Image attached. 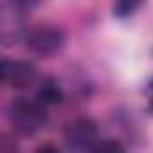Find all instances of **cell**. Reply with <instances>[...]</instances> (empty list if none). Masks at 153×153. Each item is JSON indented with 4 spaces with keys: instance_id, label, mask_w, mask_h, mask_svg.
I'll return each instance as SVG.
<instances>
[{
    "instance_id": "cell-1",
    "label": "cell",
    "mask_w": 153,
    "mask_h": 153,
    "mask_svg": "<svg viewBox=\"0 0 153 153\" xmlns=\"http://www.w3.org/2000/svg\"><path fill=\"white\" fill-rule=\"evenodd\" d=\"M47 106L38 99L16 97L7 106V119L20 135H36L47 124Z\"/></svg>"
},
{
    "instance_id": "cell-2",
    "label": "cell",
    "mask_w": 153,
    "mask_h": 153,
    "mask_svg": "<svg viewBox=\"0 0 153 153\" xmlns=\"http://www.w3.org/2000/svg\"><path fill=\"white\" fill-rule=\"evenodd\" d=\"M25 47L38 58H54L58 56L67 43V34L61 27L42 24L29 27L25 33Z\"/></svg>"
},
{
    "instance_id": "cell-3",
    "label": "cell",
    "mask_w": 153,
    "mask_h": 153,
    "mask_svg": "<svg viewBox=\"0 0 153 153\" xmlns=\"http://www.w3.org/2000/svg\"><path fill=\"white\" fill-rule=\"evenodd\" d=\"M63 139H65L67 148L76 149V151H87V149L94 151L96 144L101 140L97 124L90 117H76V119H72L65 126Z\"/></svg>"
},
{
    "instance_id": "cell-4",
    "label": "cell",
    "mask_w": 153,
    "mask_h": 153,
    "mask_svg": "<svg viewBox=\"0 0 153 153\" xmlns=\"http://www.w3.org/2000/svg\"><path fill=\"white\" fill-rule=\"evenodd\" d=\"M36 65L29 59H9L4 58L0 63V79L4 85L22 90L31 87L36 81Z\"/></svg>"
},
{
    "instance_id": "cell-5",
    "label": "cell",
    "mask_w": 153,
    "mask_h": 153,
    "mask_svg": "<svg viewBox=\"0 0 153 153\" xmlns=\"http://www.w3.org/2000/svg\"><path fill=\"white\" fill-rule=\"evenodd\" d=\"M29 13L22 11L20 7L13 6L11 2H4L2 16H0V33H2L4 43H15L25 38L29 27H25V16Z\"/></svg>"
},
{
    "instance_id": "cell-6",
    "label": "cell",
    "mask_w": 153,
    "mask_h": 153,
    "mask_svg": "<svg viewBox=\"0 0 153 153\" xmlns=\"http://www.w3.org/2000/svg\"><path fill=\"white\" fill-rule=\"evenodd\" d=\"M65 94H63V88L59 87L58 81L54 79H43L38 88H36V99L40 103H43L45 106H54V105H59L63 101Z\"/></svg>"
},
{
    "instance_id": "cell-7",
    "label": "cell",
    "mask_w": 153,
    "mask_h": 153,
    "mask_svg": "<svg viewBox=\"0 0 153 153\" xmlns=\"http://www.w3.org/2000/svg\"><path fill=\"white\" fill-rule=\"evenodd\" d=\"M144 0H114V13L117 16H130L133 15Z\"/></svg>"
},
{
    "instance_id": "cell-8",
    "label": "cell",
    "mask_w": 153,
    "mask_h": 153,
    "mask_svg": "<svg viewBox=\"0 0 153 153\" xmlns=\"http://www.w3.org/2000/svg\"><path fill=\"white\" fill-rule=\"evenodd\" d=\"M117 149L123 151L124 146L119 144V142H115V140H108V139L99 140V142L96 144V148H94V151H117Z\"/></svg>"
},
{
    "instance_id": "cell-9",
    "label": "cell",
    "mask_w": 153,
    "mask_h": 153,
    "mask_svg": "<svg viewBox=\"0 0 153 153\" xmlns=\"http://www.w3.org/2000/svg\"><path fill=\"white\" fill-rule=\"evenodd\" d=\"M7 2H11L13 6L20 7V9H22V11H25V13H31V11L38 6L40 0H7Z\"/></svg>"
},
{
    "instance_id": "cell-10",
    "label": "cell",
    "mask_w": 153,
    "mask_h": 153,
    "mask_svg": "<svg viewBox=\"0 0 153 153\" xmlns=\"http://www.w3.org/2000/svg\"><path fill=\"white\" fill-rule=\"evenodd\" d=\"M149 110L153 112V92H151V97H149Z\"/></svg>"
}]
</instances>
